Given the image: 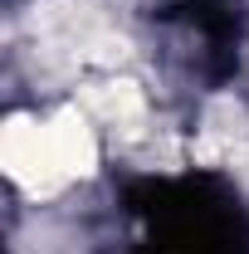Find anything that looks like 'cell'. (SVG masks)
Segmentation results:
<instances>
[{
	"instance_id": "1",
	"label": "cell",
	"mask_w": 249,
	"mask_h": 254,
	"mask_svg": "<svg viewBox=\"0 0 249 254\" xmlns=\"http://www.w3.org/2000/svg\"><path fill=\"white\" fill-rule=\"evenodd\" d=\"M0 157H5V171H10L25 190H34V195H49V190H59L63 181H68L59 157H54L49 127L30 123V118H10V123H5Z\"/></svg>"
},
{
	"instance_id": "2",
	"label": "cell",
	"mask_w": 249,
	"mask_h": 254,
	"mask_svg": "<svg viewBox=\"0 0 249 254\" xmlns=\"http://www.w3.org/2000/svg\"><path fill=\"white\" fill-rule=\"evenodd\" d=\"M49 137H54V157H59L68 181H73V176H88V171L98 166L93 132H88V123H83L78 113H59V118L49 123Z\"/></svg>"
},
{
	"instance_id": "3",
	"label": "cell",
	"mask_w": 249,
	"mask_h": 254,
	"mask_svg": "<svg viewBox=\"0 0 249 254\" xmlns=\"http://www.w3.org/2000/svg\"><path fill=\"white\" fill-rule=\"evenodd\" d=\"M88 108L108 123H137L142 118V88L127 83V78H113V83H98L88 88Z\"/></svg>"
},
{
	"instance_id": "4",
	"label": "cell",
	"mask_w": 249,
	"mask_h": 254,
	"mask_svg": "<svg viewBox=\"0 0 249 254\" xmlns=\"http://www.w3.org/2000/svg\"><path fill=\"white\" fill-rule=\"evenodd\" d=\"M127 54V39H98L93 49H88V59L93 64H118Z\"/></svg>"
}]
</instances>
